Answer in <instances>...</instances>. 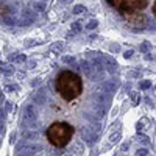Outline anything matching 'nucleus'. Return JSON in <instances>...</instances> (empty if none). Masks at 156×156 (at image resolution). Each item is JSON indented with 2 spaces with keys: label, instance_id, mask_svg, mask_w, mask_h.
<instances>
[{
  "label": "nucleus",
  "instance_id": "2",
  "mask_svg": "<svg viewBox=\"0 0 156 156\" xmlns=\"http://www.w3.org/2000/svg\"><path fill=\"white\" fill-rule=\"evenodd\" d=\"M45 136H47V140L53 147L62 148L70 142L73 136V126L67 122H53L47 128Z\"/></svg>",
  "mask_w": 156,
  "mask_h": 156
},
{
  "label": "nucleus",
  "instance_id": "3",
  "mask_svg": "<svg viewBox=\"0 0 156 156\" xmlns=\"http://www.w3.org/2000/svg\"><path fill=\"white\" fill-rule=\"evenodd\" d=\"M108 3L112 8H115L122 16H125L145 9L148 5V0H108Z\"/></svg>",
  "mask_w": 156,
  "mask_h": 156
},
{
  "label": "nucleus",
  "instance_id": "5",
  "mask_svg": "<svg viewBox=\"0 0 156 156\" xmlns=\"http://www.w3.org/2000/svg\"><path fill=\"white\" fill-rule=\"evenodd\" d=\"M153 14H154V17H156V0H154V3H153Z\"/></svg>",
  "mask_w": 156,
  "mask_h": 156
},
{
  "label": "nucleus",
  "instance_id": "4",
  "mask_svg": "<svg viewBox=\"0 0 156 156\" xmlns=\"http://www.w3.org/2000/svg\"><path fill=\"white\" fill-rule=\"evenodd\" d=\"M123 17H125V20H126L129 25H133V27H144L145 22H147L145 16L142 14V11H139V12H131V14H125Z\"/></svg>",
  "mask_w": 156,
  "mask_h": 156
},
{
  "label": "nucleus",
  "instance_id": "1",
  "mask_svg": "<svg viewBox=\"0 0 156 156\" xmlns=\"http://www.w3.org/2000/svg\"><path fill=\"white\" fill-rule=\"evenodd\" d=\"M55 86H56L58 94L66 101L76 100L83 92V81L80 75L70 70H62L56 78Z\"/></svg>",
  "mask_w": 156,
  "mask_h": 156
}]
</instances>
